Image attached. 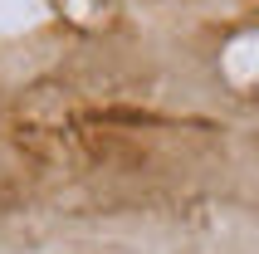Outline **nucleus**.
Listing matches in <instances>:
<instances>
[]
</instances>
